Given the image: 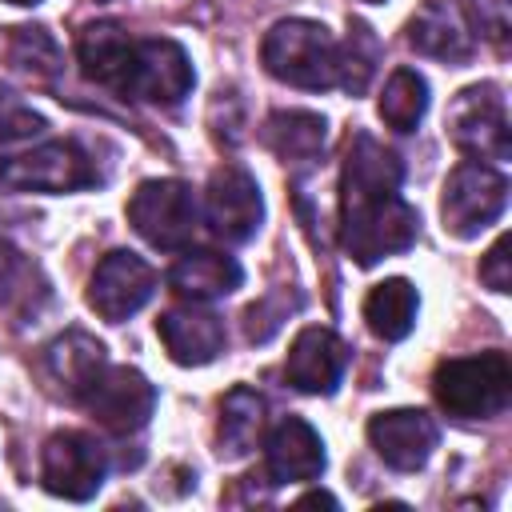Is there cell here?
Instances as JSON below:
<instances>
[{
  "mask_svg": "<svg viewBox=\"0 0 512 512\" xmlns=\"http://www.w3.org/2000/svg\"><path fill=\"white\" fill-rule=\"evenodd\" d=\"M404 164L376 136L356 132L340 168V244L360 264L372 268L384 256L408 252L416 244V208L400 196Z\"/></svg>",
  "mask_w": 512,
  "mask_h": 512,
  "instance_id": "1",
  "label": "cell"
},
{
  "mask_svg": "<svg viewBox=\"0 0 512 512\" xmlns=\"http://www.w3.org/2000/svg\"><path fill=\"white\" fill-rule=\"evenodd\" d=\"M260 60L268 76L292 84V88H336L340 80V44L332 32L316 20H280L268 28L260 44Z\"/></svg>",
  "mask_w": 512,
  "mask_h": 512,
  "instance_id": "2",
  "label": "cell"
},
{
  "mask_svg": "<svg viewBox=\"0 0 512 512\" xmlns=\"http://www.w3.org/2000/svg\"><path fill=\"white\" fill-rule=\"evenodd\" d=\"M436 404L456 420H492L508 408L512 396V368L504 352H476L440 360L432 372Z\"/></svg>",
  "mask_w": 512,
  "mask_h": 512,
  "instance_id": "3",
  "label": "cell"
},
{
  "mask_svg": "<svg viewBox=\"0 0 512 512\" xmlns=\"http://www.w3.org/2000/svg\"><path fill=\"white\" fill-rule=\"evenodd\" d=\"M504 208H508V180L492 164L464 160L448 172L444 196H440V216L456 240L480 236L488 224H496L504 216Z\"/></svg>",
  "mask_w": 512,
  "mask_h": 512,
  "instance_id": "4",
  "label": "cell"
},
{
  "mask_svg": "<svg viewBox=\"0 0 512 512\" xmlns=\"http://www.w3.org/2000/svg\"><path fill=\"white\" fill-rule=\"evenodd\" d=\"M128 224L152 248L176 252L196 236V224H200L196 196L184 180H144L128 196Z\"/></svg>",
  "mask_w": 512,
  "mask_h": 512,
  "instance_id": "5",
  "label": "cell"
},
{
  "mask_svg": "<svg viewBox=\"0 0 512 512\" xmlns=\"http://www.w3.org/2000/svg\"><path fill=\"white\" fill-rule=\"evenodd\" d=\"M448 136L460 152L476 160H508L512 152V128H508V104L500 84H472L456 92L448 108Z\"/></svg>",
  "mask_w": 512,
  "mask_h": 512,
  "instance_id": "6",
  "label": "cell"
},
{
  "mask_svg": "<svg viewBox=\"0 0 512 512\" xmlns=\"http://www.w3.org/2000/svg\"><path fill=\"white\" fill-rule=\"evenodd\" d=\"M196 84L192 60L176 40L164 36H148L132 44V60H128V76H124V92L132 100H148L160 108L180 104Z\"/></svg>",
  "mask_w": 512,
  "mask_h": 512,
  "instance_id": "7",
  "label": "cell"
},
{
  "mask_svg": "<svg viewBox=\"0 0 512 512\" xmlns=\"http://www.w3.org/2000/svg\"><path fill=\"white\" fill-rule=\"evenodd\" d=\"M108 456L88 432H56L40 452V484L60 500H92L104 484Z\"/></svg>",
  "mask_w": 512,
  "mask_h": 512,
  "instance_id": "8",
  "label": "cell"
},
{
  "mask_svg": "<svg viewBox=\"0 0 512 512\" xmlns=\"http://www.w3.org/2000/svg\"><path fill=\"white\" fill-rule=\"evenodd\" d=\"M92 180L96 168L76 140H48L24 156L0 160V184L16 192H76Z\"/></svg>",
  "mask_w": 512,
  "mask_h": 512,
  "instance_id": "9",
  "label": "cell"
},
{
  "mask_svg": "<svg viewBox=\"0 0 512 512\" xmlns=\"http://www.w3.org/2000/svg\"><path fill=\"white\" fill-rule=\"evenodd\" d=\"M208 228L224 244H248L260 224H264V196L252 172L240 164H220L208 176V196H204Z\"/></svg>",
  "mask_w": 512,
  "mask_h": 512,
  "instance_id": "10",
  "label": "cell"
},
{
  "mask_svg": "<svg viewBox=\"0 0 512 512\" xmlns=\"http://www.w3.org/2000/svg\"><path fill=\"white\" fill-rule=\"evenodd\" d=\"M80 404L96 416V424L112 432H140L156 412V388L128 364H104L100 376L84 388Z\"/></svg>",
  "mask_w": 512,
  "mask_h": 512,
  "instance_id": "11",
  "label": "cell"
},
{
  "mask_svg": "<svg viewBox=\"0 0 512 512\" xmlns=\"http://www.w3.org/2000/svg\"><path fill=\"white\" fill-rule=\"evenodd\" d=\"M156 292V272L148 268V260H140L128 248L108 252L92 280H88V304L96 316H104L108 324H120L128 316H136Z\"/></svg>",
  "mask_w": 512,
  "mask_h": 512,
  "instance_id": "12",
  "label": "cell"
},
{
  "mask_svg": "<svg viewBox=\"0 0 512 512\" xmlns=\"http://www.w3.org/2000/svg\"><path fill=\"white\" fill-rule=\"evenodd\" d=\"M440 440V428L420 408H388L368 420V444L376 456L396 472H416L428 464L432 448Z\"/></svg>",
  "mask_w": 512,
  "mask_h": 512,
  "instance_id": "13",
  "label": "cell"
},
{
  "mask_svg": "<svg viewBox=\"0 0 512 512\" xmlns=\"http://www.w3.org/2000/svg\"><path fill=\"white\" fill-rule=\"evenodd\" d=\"M344 368H348V344L324 324L300 328L284 360L288 384L308 396H332L344 380Z\"/></svg>",
  "mask_w": 512,
  "mask_h": 512,
  "instance_id": "14",
  "label": "cell"
},
{
  "mask_svg": "<svg viewBox=\"0 0 512 512\" xmlns=\"http://www.w3.org/2000/svg\"><path fill=\"white\" fill-rule=\"evenodd\" d=\"M408 44L420 56L464 64L476 52V32L460 0H424L408 20Z\"/></svg>",
  "mask_w": 512,
  "mask_h": 512,
  "instance_id": "15",
  "label": "cell"
},
{
  "mask_svg": "<svg viewBox=\"0 0 512 512\" xmlns=\"http://www.w3.org/2000/svg\"><path fill=\"white\" fill-rule=\"evenodd\" d=\"M156 332H160L168 356L176 364H184V368L212 364L224 352V320L212 308H200V300L180 304V308H168L156 320Z\"/></svg>",
  "mask_w": 512,
  "mask_h": 512,
  "instance_id": "16",
  "label": "cell"
},
{
  "mask_svg": "<svg viewBox=\"0 0 512 512\" xmlns=\"http://www.w3.org/2000/svg\"><path fill=\"white\" fill-rule=\"evenodd\" d=\"M264 460L272 484H304L324 472V440L308 420L288 416L268 432Z\"/></svg>",
  "mask_w": 512,
  "mask_h": 512,
  "instance_id": "17",
  "label": "cell"
},
{
  "mask_svg": "<svg viewBox=\"0 0 512 512\" xmlns=\"http://www.w3.org/2000/svg\"><path fill=\"white\" fill-rule=\"evenodd\" d=\"M132 36L112 24V20H100V24H84L80 28V40H76V56H80V68L88 80L112 88V92H124V76H128V60H132Z\"/></svg>",
  "mask_w": 512,
  "mask_h": 512,
  "instance_id": "18",
  "label": "cell"
},
{
  "mask_svg": "<svg viewBox=\"0 0 512 512\" xmlns=\"http://www.w3.org/2000/svg\"><path fill=\"white\" fill-rule=\"evenodd\" d=\"M244 280L240 264L224 252H212V248H196V252H184L172 272H168V284L172 292H180L184 300H216V296H228L236 292Z\"/></svg>",
  "mask_w": 512,
  "mask_h": 512,
  "instance_id": "19",
  "label": "cell"
},
{
  "mask_svg": "<svg viewBox=\"0 0 512 512\" xmlns=\"http://www.w3.org/2000/svg\"><path fill=\"white\" fill-rule=\"evenodd\" d=\"M44 364H48V376H52L72 400H80L84 388H88V384L100 376V368L108 364V356H104V344H100L96 336L72 328V332L56 336V340L48 344Z\"/></svg>",
  "mask_w": 512,
  "mask_h": 512,
  "instance_id": "20",
  "label": "cell"
},
{
  "mask_svg": "<svg viewBox=\"0 0 512 512\" xmlns=\"http://www.w3.org/2000/svg\"><path fill=\"white\" fill-rule=\"evenodd\" d=\"M416 312L420 296L404 276H388L364 296V320L380 340H404L416 324Z\"/></svg>",
  "mask_w": 512,
  "mask_h": 512,
  "instance_id": "21",
  "label": "cell"
},
{
  "mask_svg": "<svg viewBox=\"0 0 512 512\" xmlns=\"http://www.w3.org/2000/svg\"><path fill=\"white\" fill-rule=\"evenodd\" d=\"M260 428H264V400L248 384H236L220 400V424H216L220 456H228V460L248 456L260 440Z\"/></svg>",
  "mask_w": 512,
  "mask_h": 512,
  "instance_id": "22",
  "label": "cell"
},
{
  "mask_svg": "<svg viewBox=\"0 0 512 512\" xmlns=\"http://www.w3.org/2000/svg\"><path fill=\"white\" fill-rule=\"evenodd\" d=\"M260 140L280 156V160H316L324 140H328V120L316 112H272L264 120Z\"/></svg>",
  "mask_w": 512,
  "mask_h": 512,
  "instance_id": "23",
  "label": "cell"
},
{
  "mask_svg": "<svg viewBox=\"0 0 512 512\" xmlns=\"http://www.w3.org/2000/svg\"><path fill=\"white\" fill-rule=\"evenodd\" d=\"M428 112V80L416 68H396L380 92V120L392 132H412Z\"/></svg>",
  "mask_w": 512,
  "mask_h": 512,
  "instance_id": "24",
  "label": "cell"
},
{
  "mask_svg": "<svg viewBox=\"0 0 512 512\" xmlns=\"http://www.w3.org/2000/svg\"><path fill=\"white\" fill-rule=\"evenodd\" d=\"M8 60H12V68L28 72L32 80H52L60 72V44H56V36L48 28L20 24V28H12Z\"/></svg>",
  "mask_w": 512,
  "mask_h": 512,
  "instance_id": "25",
  "label": "cell"
},
{
  "mask_svg": "<svg viewBox=\"0 0 512 512\" xmlns=\"http://www.w3.org/2000/svg\"><path fill=\"white\" fill-rule=\"evenodd\" d=\"M376 60H380V44H376V36H372V28L368 24H360V20H352L348 24V40L340 44V88L344 92H364L368 88V80H372V72H376Z\"/></svg>",
  "mask_w": 512,
  "mask_h": 512,
  "instance_id": "26",
  "label": "cell"
},
{
  "mask_svg": "<svg viewBox=\"0 0 512 512\" xmlns=\"http://www.w3.org/2000/svg\"><path fill=\"white\" fill-rule=\"evenodd\" d=\"M48 124L44 116L24 104V96H16L12 88L0 84V144H16V140H28V136H40Z\"/></svg>",
  "mask_w": 512,
  "mask_h": 512,
  "instance_id": "27",
  "label": "cell"
},
{
  "mask_svg": "<svg viewBox=\"0 0 512 512\" xmlns=\"http://www.w3.org/2000/svg\"><path fill=\"white\" fill-rule=\"evenodd\" d=\"M28 280V260L12 248V244H0V304H12L16 296H24L28 288H20Z\"/></svg>",
  "mask_w": 512,
  "mask_h": 512,
  "instance_id": "28",
  "label": "cell"
},
{
  "mask_svg": "<svg viewBox=\"0 0 512 512\" xmlns=\"http://www.w3.org/2000/svg\"><path fill=\"white\" fill-rule=\"evenodd\" d=\"M480 280L492 288V292H508L512 288V268H508V236H500L484 260H480Z\"/></svg>",
  "mask_w": 512,
  "mask_h": 512,
  "instance_id": "29",
  "label": "cell"
},
{
  "mask_svg": "<svg viewBox=\"0 0 512 512\" xmlns=\"http://www.w3.org/2000/svg\"><path fill=\"white\" fill-rule=\"evenodd\" d=\"M476 4H480V20L488 24V36L504 40V32H508V0H476Z\"/></svg>",
  "mask_w": 512,
  "mask_h": 512,
  "instance_id": "30",
  "label": "cell"
},
{
  "mask_svg": "<svg viewBox=\"0 0 512 512\" xmlns=\"http://www.w3.org/2000/svg\"><path fill=\"white\" fill-rule=\"evenodd\" d=\"M300 504H328V508H336V496H328V492H308V496H300Z\"/></svg>",
  "mask_w": 512,
  "mask_h": 512,
  "instance_id": "31",
  "label": "cell"
},
{
  "mask_svg": "<svg viewBox=\"0 0 512 512\" xmlns=\"http://www.w3.org/2000/svg\"><path fill=\"white\" fill-rule=\"evenodd\" d=\"M8 4H40V0H8Z\"/></svg>",
  "mask_w": 512,
  "mask_h": 512,
  "instance_id": "32",
  "label": "cell"
},
{
  "mask_svg": "<svg viewBox=\"0 0 512 512\" xmlns=\"http://www.w3.org/2000/svg\"><path fill=\"white\" fill-rule=\"evenodd\" d=\"M368 4H380V0H368Z\"/></svg>",
  "mask_w": 512,
  "mask_h": 512,
  "instance_id": "33",
  "label": "cell"
},
{
  "mask_svg": "<svg viewBox=\"0 0 512 512\" xmlns=\"http://www.w3.org/2000/svg\"><path fill=\"white\" fill-rule=\"evenodd\" d=\"M104 4H108V0H104Z\"/></svg>",
  "mask_w": 512,
  "mask_h": 512,
  "instance_id": "34",
  "label": "cell"
}]
</instances>
